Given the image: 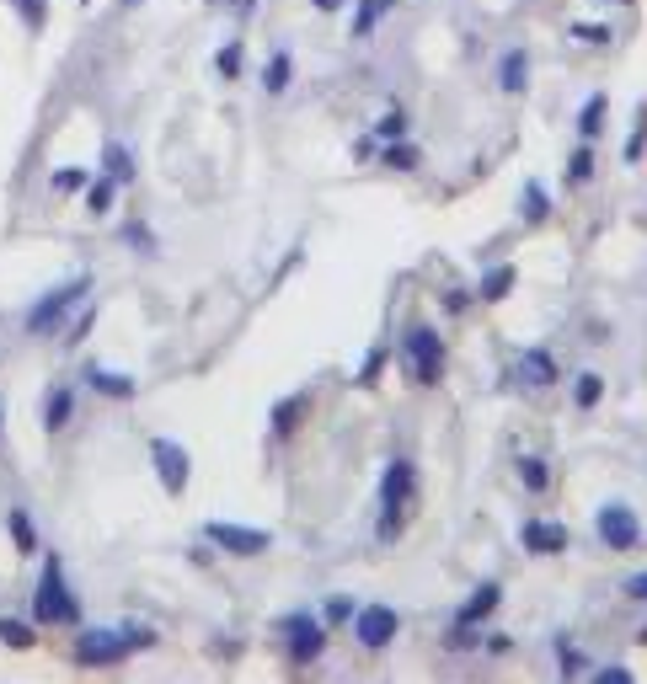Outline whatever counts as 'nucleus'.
I'll use <instances>...</instances> for the list:
<instances>
[{
    "label": "nucleus",
    "mask_w": 647,
    "mask_h": 684,
    "mask_svg": "<svg viewBox=\"0 0 647 684\" xmlns=\"http://www.w3.org/2000/svg\"><path fill=\"white\" fill-rule=\"evenodd\" d=\"M599 396H605V380H599V375H578V385H573V401H578V407H594Z\"/></svg>",
    "instance_id": "24"
},
{
    "label": "nucleus",
    "mask_w": 647,
    "mask_h": 684,
    "mask_svg": "<svg viewBox=\"0 0 647 684\" xmlns=\"http://www.w3.org/2000/svg\"><path fill=\"white\" fill-rule=\"evenodd\" d=\"M263 86H268V91H284V86H289V54H273V59H268Z\"/></svg>",
    "instance_id": "26"
},
{
    "label": "nucleus",
    "mask_w": 647,
    "mask_h": 684,
    "mask_svg": "<svg viewBox=\"0 0 647 684\" xmlns=\"http://www.w3.org/2000/svg\"><path fill=\"white\" fill-rule=\"evenodd\" d=\"M123 6H140V0H123Z\"/></svg>",
    "instance_id": "40"
},
{
    "label": "nucleus",
    "mask_w": 647,
    "mask_h": 684,
    "mask_svg": "<svg viewBox=\"0 0 647 684\" xmlns=\"http://www.w3.org/2000/svg\"><path fill=\"white\" fill-rule=\"evenodd\" d=\"M508 289H514V268H492L482 278V289H476V300H503Z\"/></svg>",
    "instance_id": "19"
},
{
    "label": "nucleus",
    "mask_w": 647,
    "mask_h": 684,
    "mask_svg": "<svg viewBox=\"0 0 647 684\" xmlns=\"http://www.w3.org/2000/svg\"><path fill=\"white\" fill-rule=\"evenodd\" d=\"M81 6H86V0H81Z\"/></svg>",
    "instance_id": "41"
},
{
    "label": "nucleus",
    "mask_w": 647,
    "mask_h": 684,
    "mask_svg": "<svg viewBox=\"0 0 647 684\" xmlns=\"http://www.w3.org/2000/svg\"><path fill=\"white\" fill-rule=\"evenodd\" d=\"M204 535H209L220 551H230V556H263V551H268V535H263V530H241V524H220V519H214Z\"/></svg>",
    "instance_id": "7"
},
{
    "label": "nucleus",
    "mask_w": 647,
    "mask_h": 684,
    "mask_svg": "<svg viewBox=\"0 0 647 684\" xmlns=\"http://www.w3.org/2000/svg\"><path fill=\"white\" fill-rule=\"evenodd\" d=\"M54 188H59V193H81V188H86V171H81V166H59V171H54Z\"/></svg>",
    "instance_id": "27"
},
{
    "label": "nucleus",
    "mask_w": 647,
    "mask_h": 684,
    "mask_svg": "<svg viewBox=\"0 0 647 684\" xmlns=\"http://www.w3.org/2000/svg\"><path fill=\"white\" fill-rule=\"evenodd\" d=\"M220 70L225 75H241V43H225V49H220Z\"/></svg>",
    "instance_id": "34"
},
{
    "label": "nucleus",
    "mask_w": 647,
    "mask_h": 684,
    "mask_svg": "<svg viewBox=\"0 0 647 684\" xmlns=\"http://www.w3.org/2000/svg\"><path fill=\"white\" fill-rule=\"evenodd\" d=\"M385 161H391V166H402V171H407V166H418V155H412L407 145H396V150H385Z\"/></svg>",
    "instance_id": "35"
},
{
    "label": "nucleus",
    "mask_w": 647,
    "mask_h": 684,
    "mask_svg": "<svg viewBox=\"0 0 647 684\" xmlns=\"http://www.w3.org/2000/svg\"><path fill=\"white\" fill-rule=\"evenodd\" d=\"M113 193H118V182H113V177L91 182V193H86V204H91V214H107V209H113Z\"/></svg>",
    "instance_id": "23"
},
{
    "label": "nucleus",
    "mask_w": 647,
    "mask_h": 684,
    "mask_svg": "<svg viewBox=\"0 0 647 684\" xmlns=\"http://www.w3.org/2000/svg\"><path fill=\"white\" fill-rule=\"evenodd\" d=\"M123 652H134L129 642H123V626L118 631H86L81 642H75V658L81 663H118Z\"/></svg>",
    "instance_id": "9"
},
{
    "label": "nucleus",
    "mask_w": 647,
    "mask_h": 684,
    "mask_svg": "<svg viewBox=\"0 0 647 684\" xmlns=\"http://www.w3.org/2000/svg\"><path fill=\"white\" fill-rule=\"evenodd\" d=\"M514 380H519V385H530V391H541V385L557 380V359H551L546 348H530L525 359L514 364Z\"/></svg>",
    "instance_id": "11"
},
{
    "label": "nucleus",
    "mask_w": 647,
    "mask_h": 684,
    "mask_svg": "<svg viewBox=\"0 0 647 684\" xmlns=\"http://www.w3.org/2000/svg\"><path fill=\"white\" fill-rule=\"evenodd\" d=\"M86 380L97 385L102 396H118V401L134 396V380H129V375H113V369H86Z\"/></svg>",
    "instance_id": "16"
},
{
    "label": "nucleus",
    "mask_w": 647,
    "mask_h": 684,
    "mask_svg": "<svg viewBox=\"0 0 647 684\" xmlns=\"http://www.w3.org/2000/svg\"><path fill=\"white\" fill-rule=\"evenodd\" d=\"M17 11H22V22L33 27V33H38L43 22H49V0H17Z\"/></svg>",
    "instance_id": "28"
},
{
    "label": "nucleus",
    "mask_w": 647,
    "mask_h": 684,
    "mask_svg": "<svg viewBox=\"0 0 647 684\" xmlns=\"http://www.w3.org/2000/svg\"><path fill=\"white\" fill-rule=\"evenodd\" d=\"M519 540H525V551L551 556V551H562V546H567V530H562V524H546V519H530Z\"/></svg>",
    "instance_id": "12"
},
{
    "label": "nucleus",
    "mask_w": 647,
    "mask_h": 684,
    "mask_svg": "<svg viewBox=\"0 0 647 684\" xmlns=\"http://www.w3.org/2000/svg\"><path fill=\"white\" fill-rule=\"evenodd\" d=\"M70 407H75V396L65 391V385H59V391L49 396V412H43V423H49V433H59V428L70 423Z\"/></svg>",
    "instance_id": "18"
},
{
    "label": "nucleus",
    "mask_w": 647,
    "mask_h": 684,
    "mask_svg": "<svg viewBox=\"0 0 647 684\" xmlns=\"http://www.w3.org/2000/svg\"><path fill=\"white\" fill-rule=\"evenodd\" d=\"M107 177H113L118 188H123V182H134V161H129V150L107 145Z\"/></svg>",
    "instance_id": "21"
},
{
    "label": "nucleus",
    "mask_w": 647,
    "mask_h": 684,
    "mask_svg": "<svg viewBox=\"0 0 647 684\" xmlns=\"http://www.w3.org/2000/svg\"><path fill=\"white\" fill-rule=\"evenodd\" d=\"M391 6H396V0H359V17H353V38H369V33H375V22H380Z\"/></svg>",
    "instance_id": "17"
},
{
    "label": "nucleus",
    "mask_w": 647,
    "mask_h": 684,
    "mask_svg": "<svg viewBox=\"0 0 647 684\" xmlns=\"http://www.w3.org/2000/svg\"><path fill=\"white\" fill-rule=\"evenodd\" d=\"M284 636H289V658H295V663L321 658V642H327L311 615H289V620H284Z\"/></svg>",
    "instance_id": "10"
},
{
    "label": "nucleus",
    "mask_w": 647,
    "mask_h": 684,
    "mask_svg": "<svg viewBox=\"0 0 647 684\" xmlns=\"http://www.w3.org/2000/svg\"><path fill=\"white\" fill-rule=\"evenodd\" d=\"M525 86H530V54L514 49L503 59V91H525Z\"/></svg>",
    "instance_id": "15"
},
{
    "label": "nucleus",
    "mask_w": 647,
    "mask_h": 684,
    "mask_svg": "<svg viewBox=\"0 0 647 684\" xmlns=\"http://www.w3.org/2000/svg\"><path fill=\"white\" fill-rule=\"evenodd\" d=\"M353 631H359V647L375 652V647H385V642L396 636V610H391V604H364V610H359V626H353Z\"/></svg>",
    "instance_id": "8"
},
{
    "label": "nucleus",
    "mask_w": 647,
    "mask_h": 684,
    "mask_svg": "<svg viewBox=\"0 0 647 684\" xmlns=\"http://www.w3.org/2000/svg\"><path fill=\"white\" fill-rule=\"evenodd\" d=\"M11 540H17L22 551H33V546H38V540H33V524H27V513H22V508L11 513Z\"/></svg>",
    "instance_id": "29"
},
{
    "label": "nucleus",
    "mask_w": 647,
    "mask_h": 684,
    "mask_svg": "<svg viewBox=\"0 0 647 684\" xmlns=\"http://www.w3.org/2000/svg\"><path fill=\"white\" fill-rule=\"evenodd\" d=\"M573 38H583V43H610V27H599V22H573Z\"/></svg>",
    "instance_id": "32"
},
{
    "label": "nucleus",
    "mask_w": 647,
    "mask_h": 684,
    "mask_svg": "<svg viewBox=\"0 0 647 684\" xmlns=\"http://www.w3.org/2000/svg\"><path fill=\"white\" fill-rule=\"evenodd\" d=\"M525 220H530V225H541V220H546V193L535 188V182L525 188Z\"/></svg>",
    "instance_id": "30"
},
{
    "label": "nucleus",
    "mask_w": 647,
    "mask_h": 684,
    "mask_svg": "<svg viewBox=\"0 0 647 684\" xmlns=\"http://www.w3.org/2000/svg\"><path fill=\"white\" fill-rule=\"evenodd\" d=\"M407 364H412V380L439 385V375H444V348H439V332H434V326H412V332H407Z\"/></svg>",
    "instance_id": "4"
},
{
    "label": "nucleus",
    "mask_w": 647,
    "mask_h": 684,
    "mask_svg": "<svg viewBox=\"0 0 647 684\" xmlns=\"http://www.w3.org/2000/svg\"><path fill=\"white\" fill-rule=\"evenodd\" d=\"M594 679H610V684H626L631 674H626V668H599V674H594Z\"/></svg>",
    "instance_id": "37"
},
{
    "label": "nucleus",
    "mask_w": 647,
    "mask_h": 684,
    "mask_svg": "<svg viewBox=\"0 0 647 684\" xmlns=\"http://www.w3.org/2000/svg\"><path fill=\"white\" fill-rule=\"evenodd\" d=\"M519 476H525V487L530 492H546V460H535V455H525V460H519Z\"/></svg>",
    "instance_id": "25"
},
{
    "label": "nucleus",
    "mask_w": 647,
    "mask_h": 684,
    "mask_svg": "<svg viewBox=\"0 0 647 684\" xmlns=\"http://www.w3.org/2000/svg\"><path fill=\"white\" fill-rule=\"evenodd\" d=\"M589 177H594V150L583 145V150H573V161H567V182H573V188H583Z\"/></svg>",
    "instance_id": "22"
},
{
    "label": "nucleus",
    "mask_w": 647,
    "mask_h": 684,
    "mask_svg": "<svg viewBox=\"0 0 647 684\" xmlns=\"http://www.w3.org/2000/svg\"><path fill=\"white\" fill-rule=\"evenodd\" d=\"M343 620H353V599H327V626H343Z\"/></svg>",
    "instance_id": "33"
},
{
    "label": "nucleus",
    "mask_w": 647,
    "mask_h": 684,
    "mask_svg": "<svg viewBox=\"0 0 647 684\" xmlns=\"http://www.w3.org/2000/svg\"><path fill=\"white\" fill-rule=\"evenodd\" d=\"M498 599H503V588H498V583H482L466 604H460V626H476V620H487L492 610H498Z\"/></svg>",
    "instance_id": "13"
},
{
    "label": "nucleus",
    "mask_w": 647,
    "mask_h": 684,
    "mask_svg": "<svg viewBox=\"0 0 647 684\" xmlns=\"http://www.w3.org/2000/svg\"><path fill=\"white\" fill-rule=\"evenodd\" d=\"M594 524H599V540H605L610 551H631L642 540V524H637V513H631L626 503H605Z\"/></svg>",
    "instance_id": "5"
},
{
    "label": "nucleus",
    "mask_w": 647,
    "mask_h": 684,
    "mask_svg": "<svg viewBox=\"0 0 647 684\" xmlns=\"http://www.w3.org/2000/svg\"><path fill=\"white\" fill-rule=\"evenodd\" d=\"M311 6H316V11H337L343 0H311Z\"/></svg>",
    "instance_id": "38"
},
{
    "label": "nucleus",
    "mask_w": 647,
    "mask_h": 684,
    "mask_svg": "<svg viewBox=\"0 0 647 684\" xmlns=\"http://www.w3.org/2000/svg\"><path fill=\"white\" fill-rule=\"evenodd\" d=\"M626 594H631V599H637V604H647V572H637V578H631V583H626Z\"/></svg>",
    "instance_id": "36"
},
{
    "label": "nucleus",
    "mask_w": 647,
    "mask_h": 684,
    "mask_svg": "<svg viewBox=\"0 0 647 684\" xmlns=\"http://www.w3.org/2000/svg\"><path fill=\"white\" fill-rule=\"evenodd\" d=\"M0 642L17 647V652H27V647L38 642V636H33V626H27V620H0Z\"/></svg>",
    "instance_id": "20"
},
{
    "label": "nucleus",
    "mask_w": 647,
    "mask_h": 684,
    "mask_svg": "<svg viewBox=\"0 0 647 684\" xmlns=\"http://www.w3.org/2000/svg\"><path fill=\"white\" fill-rule=\"evenodd\" d=\"M412 460H391L380 476V540H396L402 535V519H407V497H412Z\"/></svg>",
    "instance_id": "1"
},
{
    "label": "nucleus",
    "mask_w": 647,
    "mask_h": 684,
    "mask_svg": "<svg viewBox=\"0 0 647 684\" xmlns=\"http://www.w3.org/2000/svg\"><path fill=\"white\" fill-rule=\"evenodd\" d=\"M605 91H594V97L589 102H583V113H578V139H583V145H594V139H599V123H605Z\"/></svg>",
    "instance_id": "14"
},
{
    "label": "nucleus",
    "mask_w": 647,
    "mask_h": 684,
    "mask_svg": "<svg viewBox=\"0 0 647 684\" xmlns=\"http://www.w3.org/2000/svg\"><path fill=\"white\" fill-rule=\"evenodd\" d=\"M257 6V0H236V11H252Z\"/></svg>",
    "instance_id": "39"
},
{
    "label": "nucleus",
    "mask_w": 647,
    "mask_h": 684,
    "mask_svg": "<svg viewBox=\"0 0 647 684\" xmlns=\"http://www.w3.org/2000/svg\"><path fill=\"white\" fill-rule=\"evenodd\" d=\"M86 289H91V278H70V284L49 289L33 310H27V332H54V326L65 321V310H70L75 300H86Z\"/></svg>",
    "instance_id": "2"
},
{
    "label": "nucleus",
    "mask_w": 647,
    "mask_h": 684,
    "mask_svg": "<svg viewBox=\"0 0 647 684\" xmlns=\"http://www.w3.org/2000/svg\"><path fill=\"white\" fill-rule=\"evenodd\" d=\"M300 417V401H284L279 412H273V433H279V439H289V423H295Z\"/></svg>",
    "instance_id": "31"
},
{
    "label": "nucleus",
    "mask_w": 647,
    "mask_h": 684,
    "mask_svg": "<svg viewBox=\"0 0 647 684\" xmlns=\"http://www.w3.org/2000/svg\"><path fill=\"white\" fill-rule=\"evenodd\" d=\"M150 460H156V476H161V487L166 492H182L188 487V449L172 444V439H150Z\"/></svg>",
    "instance_id": "6"
},
{
    "label": "nucleus",
    "mask_w": 647,
    "mask_h": 684,
    "mask_svg": "<svg viewBox=\"0 0 647 684\" xmlns=\"http://www.w3.org/2000/svg\"><path fill=\"white\" fill-rule=\"evenodd\" d=\"M33 615H38V620H49V626H59V620H75V615H81V604H75V594L65 588V578H59V562L43 567V583H38Z\"/></svg>",
    "instance_id": "3"
}]
</instances>
